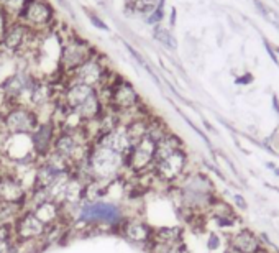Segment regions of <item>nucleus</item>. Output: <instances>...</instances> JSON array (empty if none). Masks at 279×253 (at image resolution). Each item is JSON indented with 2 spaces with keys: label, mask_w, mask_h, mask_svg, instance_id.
<instances>
[{
  "label": "nucleus",
  "mask_w": 279,
  "mask_h": 253,
  "mask_svg": "<svg viewBox=\"0 0 279 253\" xmlns=\"http://www.w3.org/2000/svg\"><path fill=\"white\" fill-rule=\"evenodd\" d=\"M128 217L123 204L112 199H86L71 224L82 225L86 230H117Z\"/></svg>",
  "instance_id": "f257e3e1"
},
{
  "label": "nucleus",
  "mask_w": 279,
  "mask_h": 253,
  "mask_svg": "<svg viewBox=\"0 0 279 253\" xmlns=\"http://www.w3.org/2000/svg\"><path fill=\"white\" fill-rule=\"evenodd\" d=\"M178 193L181 204L189 212L212 209L217 204L214 184L205 175H189L179 181Z\"/></svg>",
  "instance_id": "f03ea898"
},
{
  "label": "nucleus",
  "mask_w": 279,
  "mask_h": 253,
  "mask_svg": "<svg viewBox=\"0 0 279 253\" xmlns=\"http://www.w3.org/2000/svg\"><path fill=\"white\" fill-rule=\"evenodd\" d=\"M39 122V114L28 105H8L0 112V128L5 135H32Z\"/></svg>",
  "instance_id": "7ed1b4c3"
},
{
  "label": "nucleus",
  "mask_w": 279,
  "mask_h": 253,
  "mask_svg": "<svg viewBox=\"0 0 279 253\" xmlns=\"http://www.w3.org/2000/svg\"><path fill=\"white\" fill-rule=\"evenodd\" d=\"M186 166H187V153L184 148H178L171 153L154 158L153 168L149 175L163 184H176L184 177Z\"/></svg>",
  "instance_id": "20e7f679"
},
{
  "label": "nucleus",
  "mask_w": 279,
  "mask_h": 253,
  "mask_svg": "<svg viewBox=\"0 0 279 253\" xmlns=\"http://www.w3.org/2000/svg\"><path fill=\"white\" fill-rule=\"evenodd\" d=\"M154 156H156V141L145 135L138 140L125 156V173L133 176L148 175L153 168Z\"/></svg>",
  "instance_id": "39448f33"
},
{
  "label": "nucleus",
  "mask_w": 279,
  "mask_h": 253,
  "mask_svg": "<svg viewBox=\"0 0 279 253\" xmlns=\"http://www.w3.org/2000/svg\"><path fill=\"white\" fill-rule=\"evenodd\" d=\"M94 55H97V53L86 39L79 37L68 38L66 43L63 44V48H61V55H59L61 74L69 76L73 71H76L79 66L86 63L87 59H91Z\"/></svg>",
  "instance_id": "423d86ee"
},
{
  "label": "nucleus",
  "mask_w": 279,
  "mask_h": 253,
  "mask_svg": "<svg viewBox=\"0 0 279 253\" xmlns=\"http://www.w3.org/2000/svg\"><path fill=\"white\" fill-rule=\"evenodd\" d=\"M15 20L21 21L33 32L46 28L55 20V10L48 0H26L21 12Z\"/></svg>",
  "instance_id": "0eeeda50"
},
{
  "label": "nucleus",
  "mask_w": 279,
  "mask_h": 253,
  "mask_svg": "<svg viewBox=\"0 0 279 253\" xmlns=\"http://www.w3.org/2000/svg\"><path fill=\"white\" fill-rule=\"evenodd\" d=\"M110 74L107 66L102 63L100 56L94 55L91 59H87L86 63L81 64L76 71L68 76V82H79V84H86L99 91L100 87L105 86V82L109 81Z\"/></svg>",
  "instance_id": "6e6552de"
},
{
  "label": "nucleus",
  "mask_w": 279,
  "mask_h": 253,
  "mask_svg": "<svg viewBox=\"0 0 279 253\" xmlns=\"http://www.w3.org/2000/svg\"><path fill=\"white\" fill-rule=\"evenodd\" d=\"M48 227L33 214L30 209H25L13 222V237L17 243H28L43 240Z\"/></svg>",
  "instance_id": "1a4fd4ad"
},
{
  "label": "nucleus",
  "mask_w": 279,
  "mask_h": 253,
  "mask_svg": "<svg viewBox=\"0 0 279 253\" xmlns=\"http://www.w3.org/2000/svg\"><path fill=\"white\" fill-rule=\"evenodd\" d=\"M59 132V127L56 125V122L53 118H48L45 122H39L37 130L32 133V143H33V152L35 156L39 159H45L53 153V146H55L56 135Z\"/></svg>",
  "instance_id": "9d476101"
},
{
  "label": "nucleus",
  "mask_w": 279,
  "mask_h": 253,
  "mask_svg": "<svg viewBox=\"0 0 279 253\" xmlns=\"http://www.w3.org/2000/svg\"><path fill=\"white\" fill-rule=\"evenodd\" d=\"M118 235L133 245L148 247L153 237V227L141 217L128 215L118 229Z\"/></svg>",
  "instance_id": "9b49d317"
},
{
  "label": "nucleus",
  "mask_w": 279,
  "mask_h": 253,
  "mask_svg": "<svg viewBox=\"0 0 279 253\" xmlns=\"http://www.w3.org/2000/svg\"><path fill=\"white\" fill-rule=\"evenodd\" d=\"M35 35H37V32L30 30L28 26L21 23V21L15 20L13 23L8 25L2 48L10 53H15V55L17 53H25V50H28L32 39L35 38Z\"/></svg>",
  "instance_id": "f8f14e48"
},
{
  "label": "nucleus",
  "mask_w": 279,
  "mask_h": 253,
  "mask_svg": "<svg viewBox=\"0 0 279 253\" xmlns=\"http://www.w3.org/2000/svg\"><path fill=\"white\" fill-rule=\"evenodd\" d=\"M92 143L100 145V146H104V148H109L115 153L123 155V156H127V153L130 152V148L133 146V141H131L130 135H128V132L123 123L112 128V130L97 135Z\"/></svg>",
  "instance_id": "ddd939ff"
},
{
  "label": "nucleus",
  "mask_w": 279,
  "mask_h": 253,
  "mask_svg": "<svg viewBox=\"0 0 279 253\" xmlns=\"http://www.w3.org/2000/svg\"><path fill=\"white\" fill-rule=\"evenodd\" d=\"M228 248L237 253H258L263 245L255 232L250 229H242L228 237Z\"/></svg>",
  "instance_id": "4468645a"
},
{
  "label": "nucleus",
  "mask_w": 279,
  "mask_h": 253,
  "mask_svg": "<svg viewBox=\"0 0 279 253\" xmlns=\"http://www.w3.org/2000/svg\"><path fill=\"white\" fill-rule=\"evenodd\" d=\"M163 0H127V7L133 12L143 13V15H148V13H154L156 10L161 8Z\"/></svg>",
  "instance_id": "2eb2a0df"
},
{
  "label": "nucleus",
  "mask_w": 279,
  "mask_h": 253,
  "mask_svg": "<svg viewBox=\"0 0 279 253\" xmlns=\"http://www.w3.org/2000/svg\"><path fill=\"white\" fill-rule=\"evenodd\" d=\"M148 253H187V247L184 242L163 243V242H149Z\"/></svg>",
  "instance_id": "dca6fc26"
},
{
  "label": "nucleus",
  "mask_w": 279,
  "mask_h": 253,
  "mask_svg": "<svg viewBox=\"0 0 279 253\" xmlns=\"http://www.w3.org/2000/svg\"><path fill=\"white\" fill-rule=\"evenodd\" d=\"M26 0H0V7L3 8V10L7 12L8 17H19V13L21 12V8H23Z\"/></svg>",
  "instance_id": "f3484780"
},
{
  "label": "nucleus",
  "mask_w": 279,
  "mask_h": 253,
  "mask_svg": "<svg viewBox=\"0 0 279 253\" xmlns=\"http://www.w3.org/2000/svg\"><path fill=\"white\" fill-rule=\"evenodd\" d=\"M154 37H156V39H158L159 43H163L165 46L171 48V50H174V48H176L174 38L171 37V33L167 32V30L161 28V26H158V28H156V32H154Z\"/></svg>",
  "instance_id": "a211bd4d"
},
{
  "label": "nucleus",
  "mask_w": 279,
  "mask_h": 253,
  "mask_svg": "<svg viewBox=\"0 0 279 253\" xmlns=\"http://www.w3.org/2000/svg\"><path fill=\"white\" fill-rule=\"evenodd\" d=\"M0 253H19L15 240H0Z\"/></svg>",
  "instance_id": "6ab92c4d"
},
{
  "label": "nucleus",
  "mask_w": 279,
  "mask_h": 253,
  "mask_svg": "<svg viewBox=\"0 0 279 253\" xmlns=\"http://www.w3.org/2000/svg\"><path fill=\"white\" fill-rule=\"evenodd\" d=\"M219 247H220V238H219V235H217L215 232H212L210 237H209V240H207V248H209V250H217Z\"/></svg>",
  "instance_id": "aec40b11"
},
{
  "label": "nucleus",
  "mask_w": 279,
  "mask_h": 253,
  "mask_svg": "<svg viewBox=\"0 0 279 253\" xmlns=\"http://www.w3.org/2000/svg\"><path fill=\"white\" fill-rule=\"evenodd\" d=\"M264 46H266V51H268V55L271 56V59L274 61V64H279V61H278V58H276V55H274V51H273V48L269 46L268 43H264Z\"/></svg>",
  "instance_id": "412c9836"
},
{
  "label": "nucleus",
  "mask_w": 279,
  "mask_h": 253,
  "mask_svg": "<svg viewBox=\"0 0 279 253\" xmlns=\"http://www.w3.org/2000/svg\"><path fill=\"white\" fill-rule=\"evenodd\" d=\"M233 199H235V202H237V206H238V207H243V209H245V207H246L245 199H243L242 196H235Z\"/></svg>",
  "instance_id": "4be33fe9"
},
{
  "label": "nucleus",
  "mask_w": 279,
  "mask_h": 253,
  "mask_svg": "<svg viewBox=\"0 0 279 253\" xmlns=\"http://www.w3.org/2000/svg\"><path fill=\"white\" fill-rule=\"evenodd\" d=\"M251 81H253V76H251V74H246V76H243L242 79H237V82L238 84H248V82H251Z\"/></svg>",
  "instance_id": "5701e85b"
},
{
  "label": "nucleus",
  "mask_w": 279,
  "mask_h": 253,
  "mask_svg": "<svg viewBox=\"0 0 279 253\" xmlns=\"http://www.w3.org/2000/svg\"><path fill=\"white\" fill-rule=\"evenodd\" d=\"M273 102H274V109L278 110V114H279V104H278V97H273Z\"/></svg>",
  "instance_id": "b1692460"
},
{
  "label": "nucleus",
  "mask_w": 279,
  "mask_h": 253,
  "mask_svg": "<svg viewBox=\"0 0 279 253\" xmlns=\"http://www.w3.org/2000/svg\"><path fill=\"white\" fill-rule=\"evenodd\" d=\"M278 53H279V50H278Z\"/></svg>",
  "instance_id": "393cba45"
}]
</instances>
